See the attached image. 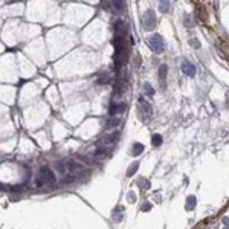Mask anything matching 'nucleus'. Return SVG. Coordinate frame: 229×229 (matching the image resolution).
Wrapping results in <instances>:
<instances>
[{
	"label": "nucleus",
	"mask_w": 229,
	"mask_h": 229,
	"mask_svg": "<svg viewBox=\"0 0 229 229\" xmlns=\"http://www.w3.org/2000/svg\"><path fill=\"white\" fill-rule=\"evenodd\" d=\"M167 70H168V67L165 64H162L159 67V84L162 89H165V86H167V83H165L167 81Z\"/></svg>",
	"instance_id": "nucleus-9"
},
{
	"label": "nucleus",
	"mask_w": 229,
	"mask_h": 229,
	"mask_svg": "<svg viewBox=\"0 0 229 229\" xmlns=\"http://www.w3.org/2000/svg\"><path fill=\"white\" fill-rule=\"evenodd\" d=\"M148 44H150V49L154 52V54H162L164 49H165V44H164V40L159 34H154L153 37L148 38Z\"/></svg>",
	"instance_id": "nucleus-3"
},
{
	"label": "nucleus",
	"mask_w": 229,
	"mask_h": 229,
	"mask_svg": "<svg viewBox=\"0 0 229 229\" xmlns=\"http://www.w3.org/2000/svg\"><path fill=\"white\" fill-rule=\"evenodd\" d=\"M111 79H113L111 73H105L102 78H99V79H98V84H108V83H111Z\"/></svg>",
	"instance_id": "nucleus-16"
},
{
	"label": "nucleus",
	"mask_w": 229,
	"mask_h": 229,
	"mask_svg": "<svg viewBox=\"0 0 229 229\" xmlns=\"http://www.w3.org/2000/svg\"><path fill=\"white\" fill-rule=\"evenodd\" d=\"M170 5H171V0H160L159 2V9L162 12H170Z\"/></svg>",
	"instance_id": "nucleus-12"
},
{
	"label": "nucleus",
	"mask_w": 229,
	"mask_h": 229,
	"mask_svg": "<svg viewBox=\"0 0 229 229\" xmlns=\"http://www.w3.org/2000/svg\"><path fill=\"white\" fill-rule=\"evenodd\" d=\"M55 182V174L52 173L51 168H41L40 170V176L37 177V186H41L44 183H52Z\"/></svg>",
	"instance_id": "nucleus-2"
},
{
	"label": "nucleus",
	"mask_w": 229,
	"mask_h": 229,
	"mask_svg": "<svg viewBox=\"0 0 229 229\" xmlns=\"http://www.w3.org/2000/svg\"><path fill=\"white\" fill-rule=\"evenodd\" d=\"M122 211H124L122 206H118L116 209L113 211V220H114V221H121V220H122Z\"/></svg>",
	"instance_id": "nucleus-13"
},
{
	"label": "nucleus",
	"mask_w": 229,
	"mask_h": 229,
	"mask_svg": "<svg viewBox=\"0 0 229 229\" xmlns=\"http://www.w3.org/2000/svg\"><path fill=\"white\" fill-rule=\"evenodd\" d=\"M125 81H118L116 83V86H114V95L116 96H121L122 93H124V90H125Z\"/></svg>",
	"instance_id": "nucleus-10"
},
{
	"label": "nucleus",
	"mask_w": 229,
	"mask_h": 229,
	"mask_svg": "<svg viewBox=\"0 0 229 229\" xmlns=\"http://www.w3.org/2000/svg\"><path fill=\"white\" fill-rule=\"evenodd\" d=\"M138 167H139V164H138V162H133V164L130 165V170H127V176L132 177V176L138 171Z\"/></svg>",
	"instance_id": "nucleus-18"
},
{
	"label": "nucleus",
	"mask_w": 229,
	"mask_h": 229,
	"mask_svg": "<svg viewBox=\"0 0 229 229\" xmlns=\"http://www.w3.org/2000/svg\"><path fill=\"white\" fill-rule=\"evenodd\" d=\"M186 211H192L194 208H196V197L194 196H191V197H188V200H186Z\"/></svg>",
	"instance_id": "nucleus-15"
},
{
	"label": "nucleus",
	"mask_w": 229,
	"mask_h": 229,
	"mask_svg": "<svg viewBox=\"0 0 229 229\" xmlns=\"http://www.w3.org/2000/svg\"><path fill=\"white\" fill-rule=\"evenodd\" d=\"M189 43L192 44V48H200V43H199V40H196V38H192V40H189Z\"/></svg>",
	"instance_id": "nucleus-21"
},
{
	"label": "nucleus",
	"mask_w": 229,
	"mask_h": 229,
	"mask_svg": "<svg viewBox=\"0 0 229 229\" xmlns=\"http://www.w3.org/2000/svg\"><path fill=\"white\" fill-rule=\"evenodd\" d=\"M127 32H129V28H127L125 22L116 20V23H114V34H116V35H121V37H125Z\"/></svg>",
	"instance_id": "nucleus-6"
},
{
	"label": "nucleus",
	"mask_w": 229,
	"mask_h": 229,
	"mask_svg": "<svg viewBox=\"0 0 229 229\" xmlns=\"http://www.w3.org/2000/svg\"><path fill=\"white\" fill-rule=\"evenodd\" d=\"M151 206H150V203H144V206H142V211H148Z\"/></svg>",
	"instance_id": "nucleus-23"
},
{
	"label": "nucleus",
	"mask_w": 229,
	"mask_h": 229,
	"mask_svg": "<svg viewBox=\"0 0 229 229\" xmlns=\"http://www.w3.org/2000/svg\"><path fill=\"white\" fill-rule=\"evenodd\" d=\"M182 70H183V73L188 75V76H194V75H196V67H194V64H191L189 61H183V63H182Z\"/></svg>",
	"instance_id": "nucleus-8"
},
{
	"label": "nucleus",
	"mask_w": 229,
	"mask_h": 229,
	"mask_svg": "<svg viewBox=\"0 0 229 229\" xmlns=\"http://www.w3.org/2000/svg\"><path fill=\"white\" fill-rule=\"evenodd\" d=\"M142 151H144V145L139 144V142H135L133 148H132V156H139Z\"/></svg>",
	"instance_id": "nucleus-11"
},
{
	"label": "nucleus",
	"mask_w": 229,
	"mask_h": 229,
	"mask_svg": "<svg viewBox=\"0 0 229 229\" xmlns=\"http://www.w3.org/2000/svg\"><path fill=\"white\" fill-rule=\"evenodd\" d=\"M139 186H142V188H148V186H150V183L144 179V182H139Z\"/></svg>",
	"instance_id": "nucleus-22"
},
{
	"label": "nucleus",
	"mask_w": 229,
	"mask_h": 229,
	"mask_svg": "<svg viewBox=\"0 0 229 229\" xmlns=\"http://www.w3.org/2000/svg\"><path fill=\"white\" fill-rule=\"evenodd\" d=\"M125 110V104L124 102H116V104H111L110 105V108H108V113L111 114V116H114V114H118V113H122Z\"/></svg>",
	"instance_id": "nucleus-7"
},
{
	"label": "nucleus",
	"mask_w": 229,
	"mask_h": 229,
	"mask_svg": "<svg viewBox=\"0 0 229 229\" xmlns=\"http://www.w3.org/2000/svg\"><path fill=\"white\" fill-rule=\"evenodd\" d=\"M151 144L154 145V147H160V144H162V136L160 135H153L151 136Z\"/></svg>",
	"instance_id": "nucleus-17"
},
{
	"label": "nucleus",
	"mask_w": 229,
	"mask_h": 229,
	"mask_svg": "<svg viewBox=\"0 0 229 229\" xmlns=\"http://www.w3.org/2000/svg\"><path fill=\"white\" fill-rule=\"evenodd\" d=\"M144 90H145V95H147V96H150V98H151V96L154 95V89H153V87H151V86H150L148 83H147V84L144 86Z\"/></svg>",
	"instance_id": "nucleus-19"
},
{
	"label": "nucleus",
	"mask_w": 229,
	"mask_h": 229,
	"mask_svg": "<svg viewBox=\"0 0 229 229\" xmlns=\"http://www.w3.org/2000/svg\"><path fill=\"white\" fill-rule=\"evenodd\" d=\"M142 25H144V28L147 31H151L156 26V16H154V12L151 9H148V11L144 12V16H142Z\"/></svg>",
	"instance_id": "nucleus-4"
},
{
	"label": "nucleus",
	"mask_w": 229,
	"mask_h": 229,
	"mask_svg": "<svg viewBox=\"0 0 229 229\" xmlns=\"http://www.w3.org/2000/svg\"><path fill=\"white\" fill-rule=\"evenodd\" d=\"M139 113H141L144 122H148L150 118H151V114H153V108H151L150 102H148L144 96L139 98Z\"/></svg>",
	"instance_id": "nucleus-1"
},
{
	"label": "nucleus",
	"mask_w": 229,
	"mask_h": 229,
	"mask_svg": "<svg viewBox=\"0 0 229 229\" xmlns=\"http://www.w3.org/2000/svg\"><path fill=\"white\" fill-rule=\"evenodd\" d=\"M118 139H119V132L116 130V132H111L110 135H105L98 144H99V147H108V145L114 144Z\"/></svg>",
	"instance_id": "nucleus-5"
},
{
	"label": "nucleus",
	"mask_w": 229,
	"mask_h": 229,
	"mask_svg": "<svg viewBox=\"0 0 229 229\" xmlns=\"http://www.w3.org/2000/svg\"><path fill=\"white\" fill-rule=\"evenodd\" d=\"M119 122H121L119 119H111V121H108V122L105 124V127H107V129H110V127H116Z\"/></svg>",
	"instance_id": "nucleus-20"
},
{
	"label": "nucleus",
	"mask_w": 229,
	"mask_h": 229,
	"mask_svg": "<svg viewBox=\"0 0 229 229\" xmlns=\"http://www.w3.org/2000/svg\"><path fill=\"white\" fill-rule=\"evenodd\" d=\"M113 8L116 9L118 12H124V9H125L124 0H114V3H113Z\"/></svg>",
	"instance_id": "nucleus-14"
}]
</instances>
